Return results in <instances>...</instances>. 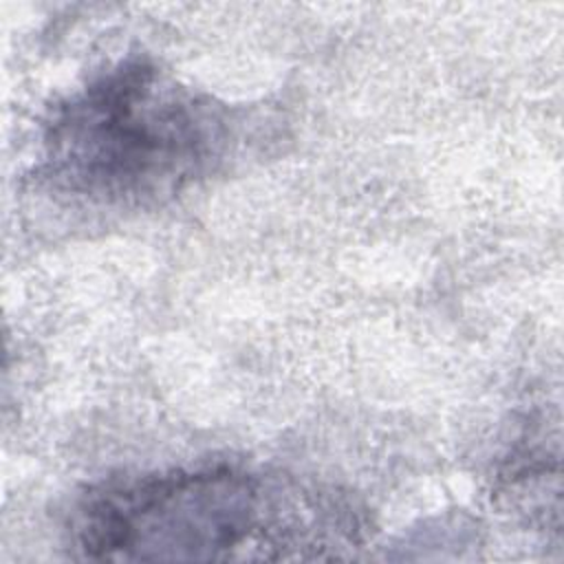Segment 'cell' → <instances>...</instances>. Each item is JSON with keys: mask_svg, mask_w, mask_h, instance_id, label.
Listing matches in <instances>:
<instances>
[{"mask_svg": "<svg viewBox=\"0 0 564 564\" xmlns=\"http://www.w3.org/2000/svg\"><path fill=\"white\" fill-rule=\"evenodd\" d=\"M293 509L236 469L170 471L88 494L70 531L90 560H227L247 549L267 557L295 542Z\"/></svg>", "mask_w": 564, "mask_h": 564, "instance_id": "cell-2", "label": "cell"}, {"mask_svg": "<svg viewBox=\"0 0 564 564\" xmlns=\"http://www.w3.org/2000/svg\"><path fill=\"white\" fill-rule=\"evenodd\" d=\"M227 139L209 99L148 62H123L53 110L44 172L55 187L88 200L150 205L209 174Z\"/></svg>", "mask_w": 564, "mask_h": 564, "instance_id": "cell-1", "label": "cell"}]
</instances>
